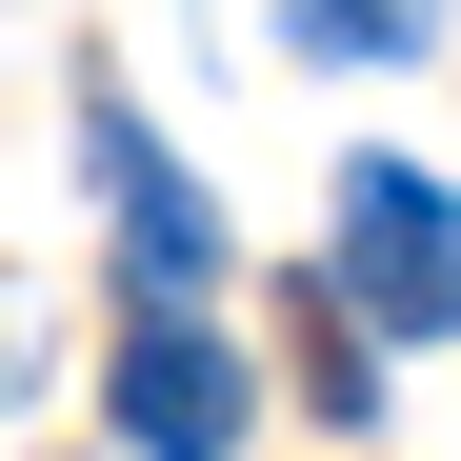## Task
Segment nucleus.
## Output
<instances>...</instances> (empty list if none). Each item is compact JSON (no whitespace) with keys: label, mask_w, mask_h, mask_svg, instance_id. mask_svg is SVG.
Masks as SVG:
<instances>
[{"label":"nucleus","mask_w":461,"mask_h":461,"mask_svg":"<svg viewBox=\"0 0 461 461\" xmlns=\"http://www.w3.org/2000/svg\"><path fill=\"white\" fill-rule=\"evenodd\" d=\"M321 301L361 341H461V201L421 181V161H341V261H321Z\"/></svg>","instance_id":"1"},{"label":"nucleus","mask_w":461,"mask_h":461,"mask_svg":"<svg viewBox=\"0 0 461 461\" xmlns=\"http://www.w3.org/2000/svg\"><path fill=\"white\" fill-rule=\"evenodd\" d=\"M241 341L201 321V301H140L121 321V361H101V421H121V461H241Z\"/></svg>","instance_id":"2"},{"label":"nucleus","mask_w":461,"mask_h":461,"mask_svg":"<svg viewBox=\"0 0 461 461\" xmlns=\"http://www.w3.org/2000/svg\"><path fill=\"white\" fill-rule=\"evenodd\" d=\"M81 161H101V201H121V281H140V301H201V281H221V201L140 140V101H81Z\"/></svg>","instance_id":"3"},{"label":"nucleus","mask_w":461,"mask_h":461,"mask_svg":"<svg viewBox=\"0 0 461 461\" xmlns=\"http://www.w3.org/2000/svg\"><path fill=\"white\" fill-rule=\"evenodd\" d=\"M281 41H301V60H421L441 0H281Z\"/></svg>","instance_id":"4"}]
</instances>
